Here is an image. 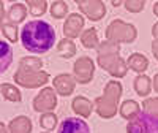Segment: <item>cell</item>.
<instances>
[{
  "label": "cell",
  "mask_w": 158,
  "mask_h": 133,
  "mask_svg": "<svg viewBox=\"0 0 158 133\" xmlns=\"http://www.w3.org/2000/svg\"><path fill=\"white\" fill-rule=\"evenodd\" d=\"M57 133H90V127L84 119L67 117L60 122Z\"/></svg>",
  "instance_id": "3957f363"
},
{
  "label": "cell",
  "mask_w": 158,
  "mask_h": 133,
  "mask_svg": "<svg viewBox=\"0 0 158 133\" xmlns=\"http://www.w3.org/2000/svg\"><path fill=\"white\" fill-rule=\"evenodd\" d=\"M127 133H158V116L141 111L127 125Z\"/></svg>",
  "instance_id": "7a4b0ae2"
},
{
  "label": "cell",
  "mask_w": 158,
  "mask_h": 133,
  "mask_svg": "<svg viewBox=\"0 0 158 133\" xmlns=\"http://www.w3.org/2000/svg\"><path fill=\"white\" fill-rule=\"evenodd\" d=\"M56 30L54 27L41 19H33L22 25L21 29V43L24 49L35 54H44L56 45Z\"/></svg>",
  "instance_id": "6da1fadb"
},
{
  "label": "cell",
  "mask_w": 158,
  "mask_h": 133,
  "mask_svg": "<svg viewBox=\"0 0 158 133\" xmlns=\"http://www.w3.org/2000/svg\"><path fill=\"white\" fill-rule=\"evenodd\" d=\"M13 63V48L5 40H0V75L5 73Z\"/></svg>",
  "instance_id": "277c9868"
}]
</instances>
